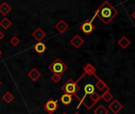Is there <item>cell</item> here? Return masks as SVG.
I'll list each match as a JSON object with an SVG mask.
<instances>
[{
	"label": "cell",
	"mask_w": 135,
	"mask_h": 114,
	"mask_svg": "<svg viewBox=\"0 0 135 114\" xmlns=\"http://www.w3.org/2000/svg\"><path fill=\"white\" fill-rule=\"evenodd\" d=\"M117 10L114 7H112L109 2L105 1L95 11V15L97 16L104 24H109L117 15Z\"/></svg>",
	"instance_id": "obj_1"
},
{
	"label": "cell",
	"mask_w": 135,
	"mask_h": 114,
	"mask_svg": "<svg viewBox=\"0 0 135 114\" xmlns=\"http://www.w3.org/2000/svg\"><path fill=\"white\" fill-rule=\"evenodd\" d=\"M85 75V74H84L77 81H74L73 79H69L62 86H61V90L63 92H64V94H69L71 95H74L77 97V92L80 90V86L77 85V82Z\"/></svg>",
	"instance_id": "obj_2"
},
{
	"label": "cell",
	"mask_w": 135,
	"mask_h": 114,
	"mask_svg": "<svg viewBox=\"0 0 135 114\" xmlns=\"http://www.w3.org/2000/svg\"><path fill=\"white\" fill-rule=\"evenodd\" d=\"M67 68H68L67 65L60 58H56L53 60V62L50 64V65L49 66V69L52 74H56L59 75H63L66 71Z\"/></svg>",
	"instance_id": "obj_3"
},
{
	"label": "cell",
	"mask_w": 135,
	"mask_h": 114,
	"mask_svg": "<svg viewBox=\"0 0 135 114\" xmlns=\"http://www.w3.org/2000/svg\"><path fill=\"white\" fill-rule=\"evenodd\" d=\"M57 108H58L57 101L53 100L52 98L49 99L44 105V108L49 114H52L57 109Z\"/></svg>",
	"instance_id": "obj_4"
},
{
	"label": "cell",
	"mask_w": 135,
	"mask_h": 114,
	"mask_svg": "<svg viewBox=\"0 0 135 114\" xmlns=\"http://www.w3.org/2000/svg\"><path fill=\"white\" fill-rule=\"evenodd\" d=\"M80 29L86 35H89L95 29V26L93 25L91 21L87 20L80 25Z\"/></svg>",
	"instance_id": "obj_5"
},
{
	"label": "cell",
	"mask_w": 135,
	"mask_h": 114,
	"mask_svg": "<svg viewBox=\"0 0 135 114\" xmlns=\"http://www.w3.org/2000/svg\"><path fill=\"white\" fill-rule=\"evenodd\" d=\"M32 37L38 42H41L46 37V33L41 28H37L32 33Z\"/></svg>",
	"instance_id": "obj_6"
},
{
	"label": "cell",
	"mask_w": 135,
	"mask_h": 114,
	"mask_svg": "<svg viewBox=\"0 0 135 114\" xmlns=\"http://www.w3.org/2000/svg\"><path fill=\"white\" fill-rule=\"evenodd\" d=\"M109 109L114 113V114H118L123 108L122 105L118 101V100H114L108 106Z\"/></svg>",
	"instance_id": "obj_7"
},
{
	"label": "cell",
	"mask_w": 135,
	"mask_h": 114,
	"mask_svg": "<svg viewBox=\"0 0 135 114\" xmlns=\"http://www.w3.org/2000/svg\"><path fill=\"white\" fill-rule=\"evenodd\" d=\"M70 44L75 48H80L84 44V40L78 34L75 35L71 40H70Z\"/></svg>",
	"instance_id": "obj_8"
},
{
	"label": "cell",
	"mask_w": 135,
	"mask_h": 114,
	"mask_svg": "<svg viewBox=\"0 0 135 114\" xmlns=\"http://www.w3.org/2000/svg\"><path fill=\"white\" fill-rule=\"evenodd\" d=\"M69 25H68L64 20H60L56 25H55V29L60 33H64L68 29H69Z\"/></svg>",
	"instance_id": "obj_9"
},
{
	"label": "cell",
	"mask_w": 135,
	"mask_h": 114,
	"mask_svg": "<svg viewBox=\"0 0 135 114\" xmlns=\"http://www.w3.org/2000/svg\"><path fill=\"white\" fill-rule=\"evenodd\" d=\"M84 99L81 101V103H83V101H84V98L87 95H91L95 92V87L91 83H88L84 86Z\"/></svg>",
	"instance_id": "obj_10"
},
{
	"label": "cell",
	"mask_w": 135,
	"mask_h": 114,
	"mask_svg": "<svg viewBox=\"0 0 135 114\" xmlns=\"http://www.w3.org/2000/svg\"><path fill=\"white\" fill-rule=\"evenodd\" d=\"M41 76V73L37 69V68H32L28 72V77L33 82H36L40 77Z\"/></svg>",
	"instance_id": "obj_11"
},
{
	"label": "cell",
	"mask_w": 135,
	"mask_h": 114,
	"mask_svg": "<svg viewBox=\"0 0 135 114\" xmlns=\"http://www.w3.org/2000/svg\"><path fill=\"white\" fill-rule=\"evenodd\" d=\"M94 77L97 79V82H96V83H95V87H96L99 91H103L104 90H109V88H108L107 85L106 84V82H104L102 79H100L96 75H95Z\"/></svg>",
	"instance_id": "obj_12"
},
{
	"label": "cell",
	"mask_w": 135,
	"mask_h": 114,
	"mask_svg": "<svg viewBox=\"0 0 135 114\" xmlns=\"http://www.w3.org/2000/svg\"><path fill=\"white\" fill-rule=\"evenodd\" d=\"M84 71L85 75H88L89 76H94L95 75V71H96V68L91 65V64H87L84 67Z\"/></svg>",
	"instance_id": "obj_13"
},
{
	"label": "cell",
	"mask_w": 135,
	"mask_h": 114,
	"mask_svg": "<svg viewBox=\"0 0 135 114\" xmlns=\"http://www.w3.org/2000/svg\"><path fill=\"white\" fill-rule=\"evenodd\" d=\"M11 11V7L6 2H3L0 5V14L3 16L7 15Z\"/></svg>",
	"instance_id": "obj_14"
},
{
	"label": "cell",
	"mask_w": 135,
	"mask_h": 114,
	"mask_svg": "<svg viewBox=\"0 0 135 114\" xmlns=\"http://www.w3.org/2000/svg\"><path fill=\"white\" fill-rule=\"evenodd\" d=\"M47 47L45 45V44H44L43 42H37V44H35L33 45V50L38 53V54H42L45 51Z\"/></svg>",
	"instance_id": "obj_15"
},
{
	"label": "cell",
	"mask_w": 135,
	"mask_h": 114,
	"mask_svg": "<svg viewBox=\"0 0 135 114\" xmlns=\"http://www.w3.org/2000/svg\"><path fill=\"white\" fill-rule=\"evenodd\" d=\"M60 101L64 105H68L71 104V102L73 101V96L71 94H64L61 97H60Z\"/></svg>",
	"instance_id": "obj_16"
},
{
	"label": "cell",
	"mask_w": 135,
	"mask_h": 114,
	"mask_svg": "<svg viewBox=\"0 0 135 114\" xmlns=\"http://www.w3.org/2000/svg\"><path fill=\"white\" fill-rule=\"evenodd\" d=\"M0 25L4 29H8L12 25V22L7 18H4L0 21Z\"/></svg>",
	"instance_id": "obj_17"
},
{
	"label": "cell",
	"mask_w": 135,
	"mask_h": 114,
	"mask_svg": "<svg viewBox=\"0 0 135 114\" xmlns=\"http://www.w3.org/2000/svg\"><path fill=\"white\" fill-rule=\"evenodd\" d=\"M118 44L122 48H126L129 44H130V40L127 38V37H122L118 41Z\"/></svg>",
	"instance_id": "obj_18"
},
{
	"label": "cell",
	"mask_w": 135,
	"mask_h": 114,
	"mask_svg": "<svg viewBox=\"0 0 135 114\" xmlns=\"http://www.w3.org/2000/svg\"><path fill=\"white\" fill-rule=\"evenodd\" d=\"M14 99H15L14 94H11V92H9V91H7V93H5L4 95L3 96V100L6 103H7V104L11 103V102L14 101Z\"/></svg>",
	"instance_id": "obj_19"
},
{
	"label": "cell",
	"mask_w": 135,
	"mask_h": 114,
	"mask_svg": "<svg viewBox=\"0 0 135 114\" xmlns=\"http://www.w3.org/2000/svg\"><path fill=\"white\" fill-rule=\"evenodd\" d=\"M109 111L107 108H105L103 105H99L95 110L94 113L95 114H108Z\"/></svg>",
	"instance_id": "obj_20"
},
{
	"label": "cell",
	"mask_w": 135,
	"mask_h": 114,
	"mask_svg": "<svg viewBox=\"0 0 135 114\" xmlns=\"http://www.w3.org/2000/svg\"><path fill=\"white\" fill-rule=\"evenodd\" d=\"M101 98H103L106 102L110 101L112 98H113V95L109 91V90H106L102 95H101Z\"/></svg>",
	"instance_id": "obj_21"
},
{
	"label": "cell",
	"mask_w": 135,
	"mask_h": 114,
	"mask_svg": "<svg viewBox=\"0 0 135 114\" xmlns=\"http://www.w3.org/2000/svg\"><path fill=\"white\" fill-rule=\"evenodd\" d=\"M89 98L91 101V102H93L95 105L101 99V95H99V94H97L96 92H95L94 94L89 95Z\"/></svg>",
	"instance_id": "obj_22"
},
{
	"label": "cell",
	"mask_w": 135,
	"mask_h": 114,
	"mask_svg": "<svg viewBox=\"0 0 135 114\" xmlns=\"http://www.w3.org/2000/svg\"><path fill=\"white\" fill-rule=\"evenodd\" d=\"M11 44L14 46V47H17L19 44H20V38L17 36H14L13 37H11V39L10 40Z\"/></svg>",
	"instance_id": "obj_23"
},
{
	"label": "cell",
	"mask_w": 135,
	"mask_h": 114,
	"mask_svg": "<svg viewBox=\"0 0 135 114\" xmlns=\"http://www.w3.org/2000/svg\"><path fill=\"white\" fill-rule=\"evenodd\" d=\"M62 79V76L61 75H56V74H53L52 76H51V80L52 82L54 83H58Z\"/></svg>",
	"instance_id": "obj_24"
},
{
	"label": "cell",
	"mask_w": 135,
	"mask_h": 114,
	"mask_svg": "<svg viewBox=\"0 0 135 114\" xmlns=\"http://www.w3.org/2000/svg\"><path fill=\"white\" fill-rule=\"evenodd\" d=\"M4 37H5V35H4V33L0 30V40H3V38H4Z\"/></svg>",
	"instance_id": "obj_25"
},
{
	"label": "cell",
	"mask_w": 135,
	"mask_h": 114,
	"mask_svg": "<svg viewBox=\"0 0 135 114\" xmlns=\"http://www.w3.org/2000/svg\"><path fill=\"white\" fill-rule=\"evenodd\" d=\"M132 17H133V19L135 20V11L132 14Z\"/></svg>",
	"instance_id": "obj_26"
},
{
	"label": "cell",
	"mask_w": 135,
	"mask_h": 114,
	"mask_svg": "<svg viewBox=\"0 0 135 114\" xmlns=\"http://www.w3.org/2000/svg\"><path fill=\"white\" fill-rule=\"evenodd\" d=\"M2 55V51H1V50H0V55Z\"/></svg>",
	"instance_id": "obj_27"
},
{
	"label": "cell",
	"mask_w": 135,
	"mask_h": 114,
	"mask_svg": "<svg viewBox=\"0 0 135 114\" xmlns=\"http://www.w3.org/2000/svg\"><path fill=\"white\" fill-rule=\"evenodd\" d=\"M2 85V82H1V81H0V86H1Z\"/></svg>",
	"instance_id": "obj_28"
},
{
	"label": "cell",
	"mask_w": 135,
	"mask_h": 114,
	"mask_svg": "<svg viewBox=\"0 0 135 114\" xmlns=\"http://www.w3.org/2000/svg\"><path fill=\"white\" fill-rule=\"evenodd\" d=\"M62 114H68V113H66V112H64V113H62Z\"/></svg>",
	"instance_id": "obj_29"
},
{
	"label": "cell",
	"mask_w": 135,
	"mask_h": 114,
	"mask_svg": "<svg viewBox=\"0 0 135 114\" xmlns=\"http://www.w3.org/2000/svg\"><path fill=\"white\" fill-rule=\"evenodd\" d=\"M74 114H80V113H77V112H76V113H74Z\"/></svg>",
	"instance_id": "obj_30"
}]
</instances>
